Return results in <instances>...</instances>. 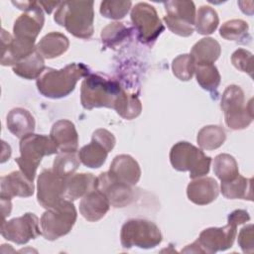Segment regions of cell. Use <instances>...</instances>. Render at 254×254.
<instances>
[{"instance_id":"603a6c76","label":"cell","mask_w":254,"mask_h":254,"mask_svg":"<svg viewBox=\"0 0 254 254\" xmlns=\"http://www.w3.org/2000/svg\"><path fill=\"white\" fill-rule=\"evenodd\" d=\"M69 47L66 36L59 32H51L45 35L36 46V51L44 59H55L64 54Z\"/></svg>"},{"instance_id":"60d3db41","label":"cell","mask_w":254,"mask_h":254,"mask_svg":"<svg viewBox=\"0 0 254 254\" xmlns=\"http://www.w3.org/2000/svg\"><path fill=\"white\" fill-rule=\"evenodd\" d=\"M91 139H94V140L98 141L99 143H101L102 145H104L108 149L109 152L112 151V149L114 148L115 143H116V139H115L114 135L111 132H109L108 130L103 129V128L96 129L93 132Z\"/></svg>"},{"instance_id":"cb8c5ba5","label":"cell","mask_w":254,"mask_h":254,"mask_svg":"<svg viewBox=\"0 0 254 254\" xmlns=\"http://www.w3.org/2000/svg\"><path fill=\"white\" fill-rule=\"evenodd\" d=\"M96 177L90 173L73 174L66 179L64 199L70 201L83 197L89 191L95 190Z\"/></svg>"},{"instance_id":"9c48e42d","label":"cell","mask_w":254,"mask_h":254,"mask_svg":"<svg viewBox=\"0 0 254 254\" xmlns=\"http://www.w3.org/2000/svg\"><path fill=\"white\" fill-rule=\"evenodd\" d=\"M236 225L227 222L223 227H209L202 230L198 238L182 250L184 253H215L232 247L236 238Z\"/></svg>"},{"instance_id":"7402d4cb","label":"cell","mask_w":254,"mask_h":254,"mask_svg":"<svg viewBox=\"0 0 254 254\" xmlns=\"http://www.w3.org/2000/svg\"><path fill=\"white\" fill-rule=\"evenodd\" d=\"M6 124L8 130L20 139L32 134L36 126L35 119L30 111L21 107H16L9 111L6 118Z\"/></svg>"},{"instance_id":"ffe728a7","label":"cell","mask_w":254,"mask_h":254,"mask_svg":"<svg viewBox=\"0 0 254 254\" xmlns=\"http://www.w3.org/2000/svg\"><path fill=\"white\" fill-rule=\"evenodd\" d=\"M109 172L119 181L135 186L141 177V169L138 162L130 155H117L111 162Z\"/></svg>"},{"instance_id":"ee69618b","label":"cell","mask_w":254,"mask_h":254,"mask_svg":"<svg viewBox=\"0 0 254 254\" xmlns=\"http://www.w3.org/2000/svg\"><path fill=\"white\" fill-rule=\"evenodd\" d=\"M39 4L43 7V9L48 13L51 14L52 11L58 6H60L61 2H50V1H40Z\"/></svg>"},{"instance_id":"4316f807","label":"cell","mask_w":254,"mask_h":254,"mask_svg":"<svg viewBox=\"0 0 254 254\" xmlns=\"http://www.w3.org/2000/svg\"><path fill=\"white\" fill-rule=\"evenodd\" d=\"M12 68L14 73L20 77L25 79H38L45 71L46 66L44 58L35 51L33 54L13 65Z\"/></svg>"},{"instance_id":"ac0fdd59","label":"cell","mask_w":254,"mask_h":254,"mask_svg":"<svg viewBox=\"0 0 254 254\" xmlns=\"http://www.w3.org/2000/svg\"><path fill=\"white\" fill-rule=\"evenodd\" d=\"M219 193L217 182L210 177L193 179L187 188L188 198L197 205H205L215 200Z\"/></svg>"},{"instance_id":"9a60e30c","label":"cell","mask_w":254,"mask_h":254,"mask_svg":"<svg viewBox=\"0 0 254 254\" xmlns=\"http://www.w3.org/2000/svg\"><path fill=\"white\" fill-rule=\"evenodd\" d=\"M44 23L43 9L39 2L33 1L31 8L16 19L13 26V36L18 39L36 42Z\"/></svg>"},{"instance_id":"4dcf8cb0","label":"cell","mask_w":254,"mask_h":254,"mask_svg":"<svg viewBox=\"0 0 254 254\" xmlns=\"http://www.w3.org/2000/svg\"><path fill=\"white\" fill-rule=\"evenodd\" d=\"M219 18L217 12L210 6H200L195 15L194 29L200 35H210L218 27Z\"/></svg>"},{"instance_id":"5b68a950","label":"cell","mask_w":254,"mask_h":254,"mask_svg":"<svg viewBox=\"0 0 254 254\" xmlns=\"http://www.w3.org/2000/svg\"><path fill=\"white\" fill-rule=\"evenodd\" d=\"M252 98L245 103V95L242 88L236 84L228 85L221 97L220 107L224 113L227 127L232 130L247 128L253 121Z\"/></svg>"},{"instance_id":"836d02e7","label":"cell","mask_w":254,"mask_h":254,"mask_svg":"<svg viewBox=\"0 0 254 254\" xmlns=\"http://www.w3.org/2000/svg\"><path fill=\"white\" fill-rule=\"evenodd\" d=\"M131 29L120 22H112L101 31V41L105 47L114 48L130 36Z\"/></svg>"},{"instance_id":"d590c367","label":"cell","mask_w":254,"mask_h":254,"mask_svg":"<svg viewBox=\"0 0 254 254\" xmlns=\"http://www.w3.org/2000/svg\"><path fill=\"white\" fill-rule=\"evenodd\" d=\"M248 23L241 19L226 21L219 29V35L228 41H241L248 36Z\"/></svg>"},{"instance_id":"f1b7e54d","label":"cell","mask_w":254,"mask_h":254,"mask_svg":"<svg viewBox=\"0 0 254 254\" xmlns=\"http://www.w3.org/2000/svg\"><path fill=\"white\" fill-rule=\"evenodd\" d=\"M226 140V133L219 125H207L202 127L196 137L198 146L206 151H212L220 146Z\"/></svg>"},{"instance_id":"d4e9b609","label":"cell","mask_w":254,"mask_h":254,"mask_svg":"<svg viewBox=\"0 0 254 254\" xmlns=\"http://www.w3.org/2000/svg\"><path fill=\"white\" fill-rule=\"evenodd\" d=\"M221 54L219 43L212 38H203L196 42L190 51L195 64H214Z\"/></svg>"},{"instance_id":"74e56055","label":"cell","mask_w":254,"mask_h":254,"mask_svg":"<svg viewBox=\"0 0 254 254\" xmlns=\"http://www.w3.org/2000/svg\"><path fill=\"white\" fill-rule=\"evenodd\" d=\"M131 6V1H102L99 11L105 18L119 20L127 15Z\"/></svg>"},{"instance_id":"ba28073f","label":"cell","mask_w":254,"mask_h":254,"mask_svg":"<svg viewBox=\"0 0 254 254\" xmlns=\"http://www.w3.org/2000/svg\"><path fill=\"white\" fill-rule=\"evenodd\" d=\"M160 228L152 221L142 218L127 220L121 227L120 241L123 248L151 249L162 242Z\"/></svg>"},{"instance_id":"7c38bea8","label":"cell","mask_w":254,"mask_h":254,"mask_svg":"<svg viewBox=\"0 0 254 254\" xmlns=\"http://www.w3.org/2000/svg\"><path fill=\"white\" fill-rule=\"evenodd\" d=\"M66 179L58 175L53 169H44L37 184V200L44 208H51L64 199Z\"/></svg>"},{"instance_id":"484cf974","label":"cell","mask_w":254,"mask_h":254,"mask_svg":"<svg viewBox=\"0 0 254 254\" xmlns=\"http://www.w3.org/2000/svg\"><path fill=\"white\" fill-rule=\"evenodd\" d=\"M252 178H245L240 174L233 180L221 182L220 190L226 198L229 199H248L252 200Z\"/></svg>"},{"instance_id":"3957f363","label":"cell","mask_w":254,"mask_h":254,"mask_svg":"<svg viewBox=\"0 0 254 254\" xmlns=\"http://www.w3.org/2000/svg\"><path fill=\"white\" fill-rule=\"evenodd\" d=\"M123 87L115 80L98 73H89L84 77L80 87V102L83 108H114L115 101Z\"/></svg>"},{"instance_id":"4fadbf2b","label":"cell","mask_w":254,"mask_h":254,"mask_svg":"<svg viewBox=\"0 0 254 254\" xmlns=\"http://www.w3.org/2000/svg\"><path fill=\"white\" fill-rule=\"evenodd\" d=\"M39 223L40 220L35 213L27 212L11 220H3L1 224V235L9 241L23 245L42 234Z\"/></svg>"},{"instance_id":"83f0119b","label":"cell","mask_w":254,"mask_h":254,"mask_svg":"<svg viewBox=\"0 0 254 254\" xmlns=\"http://www.w3.org/2000/svg\"><path fill=\"white\" fill-rule=\"evenodd\" d=\"M108 149L98 141L91 139V142L84 145L78 151L80 162L87 168L97 169L100 168L106 161Z\"/></svg>"},{"instance_id":"6da1fadb","label":"cell","mask_w":254,"mask_h":254,"mask_svg":"<svg viewBox=\"0 0 254 254\" xmlns=\"http://www.w3.org/2000/svg\"><path fill=\"white\" fill-rule=\"evenodd\" d=\"M89 73V68L82 63H72L61 69L46 67L37 79L36 85L45 97L59 99L70 94L77 81Z\"/></svg>"},{"instance_id":"7bdbcfd3","label":"cell","mask_w":254,"mask_h":254,"mask_svg":"<svg viewBox=\"0 0 254 254\" xmlns=\"http://www.w3.org/2000/svg\"><path fill=\"white\" fill-rule=\"evenodd\" d=\"M1 198V208H2V217L3 220H5V217L10 215L12 204H11V198L6 197H0Z\"/></svg>"},{"instance_id":"5bb4252c","label":"cell","mask_w":254,"mask_h":254,"mask_svg":"<svg viewBox=\"0 0 254 254\" xmlns=\"http://www.w3.org/2000/svg\"><path fill=\"white\" fill-rule=\"evenodd\" d=\"M95 190L100 191L113 207H125L134 199L131 186L117 180L109 171L96 177Z\"/></svg>"},{"instance_id":"e0dca14e","label":"cell","mask_w":254,"mask_h":254,"mask_svg":"<svg viewBox=\"0 0 254 254\" xmlns=\"http://www.w3.org/2000/svg\"><path fill=\"white\" fill-rule=\"evenodd\" d=\"M34 184L21 171H14L0 179V197H29L34 193Z\"/></svg>"},{"instance_id":"d6986e66","label":"cell","mask_w":254,"mask_h":254,"mask_svg":"<svg viewBox=\"0 0 254 254\" xmlns=\"http://www.w3.org/2000/svg\"><path fill=\"white\" fill-rule=\"evenodd\" d=\"M50 137L59 152H76L78 134L74 124L66 119H61L53 124Z\"/></svg>"},{"instance_id":"8fae6325","label":"cell","mask_w":254,"mask_h":254,"mask_svg":"<svg viewBox=\"0 0 254 254\" xmlns=\"http://www.w3.org/2000/svg\"><path fill=\"white\" fill-rule=\"evenodd\" d=\"M131 21L143 44L154 43L165 30L155 7L146 2H139L132 8Z\"/></svg>"},{"instance_id":"277c9868","label":"cell","mask_w":254,"mask_h":254,"mask_svg":"<svg viewBox=\"0 0 254 254\" xmlns=\"http://www.w3.org/2000/svg\"><path fill=\"white\" fill-rule=\"evenodd\" d=\"M20 157L15 159L20 171L32 182L36 177L37 169L45 156L58 153V148L46 135L29 134L20 140Z\"/></svg>"},{"instance_id":"d6a6232c","label":"cell","mask_w":254,"mask_h":254,"mask_svg":"<svg viewBox=\"0 0 254 254\" xmlns=\"http://www.w3.org/2000/svg\"><path fill=\"white\" fill-rule=\"evenodd\" d=\"M213 172L221 182H228L239 175L238 164L233 156L219 154L213 160Z\"/></svg>"},{"instance_id":"2e32d148","label":"cell","mask_w":254,"mask_h":254,"mask_svg":"<svg viewBox=\"0 0 254 254\" xmlns=\"http://www.w3.org/2000/svg\"><path fill=\"white\" fill-rule=\"evenodd\" d=\"M1 64L15 65L36 51L35 42L18 39L8 33L5 29L1 31Z\"/></svg>"},{"instance_id":"52a82bcc","label":"cell","mask_w":254,"mask_h":254,"mask_svg":"<svg viewBox=\"0 0 254 254\" xmlns=\"http://www.w3.org/2000/svg\"><path fill=\"white\" fill-rule=\"evenodd\" d=\"M77 217L74 204L64 199L56 206L48 208L42 215L40 224L45 239L54 241L69 233Z\"/></svg>"},{"instance_id":"ab89813d","label":"cell","mask_w":254,"mask_h":254,"mask_svg":"<svg viewBox=\"0 0 254 254\" xmlns=\"http://www.w3.org/2000/svg\"><path fill=\"white\" fill-rule=\"evenodd\" d=\"M253 224L243 226L238 234V245L243 253H253L254 251V235Z\"/></svg>"},{"instance_id":"8d00e7d4","label":"cell","mask_w":254,"mask_h":254,"mask_svg":"<svg viewBox=\"0 0 254 254\" xmlns=\"http://www.w3.org/2000/svg\"><path fill=\"white\" fill-rule=\"evenodd\" d=\"M195 68V63L190 55L184 54L174 59L172 63L173 73L180 80L188 81L191 79Z\"/></svg>"},{"instance_id":"44dd1931","label":"cell","mask_w":254,"mask_h":254,"mask_svg":"<svg viewBox=\"0 0 254 254\" xmlns=\"http://www.w3.org/2000/svg\"><path fill=\"white\" fill-rule=\"evenodd\" d=\"M110 203L97 190L86 193L79 202V212L88 221L100 220L109 210Z\"/></svg>"},{"instance_id":"7a4b0ae2","label":"cell","mask_w":254,"mask_h":254,"mask_svg":"<svg viewBox=\"0 0 254 254\" xmlns=\"http://www.w3.org/2000/svg\"><path fill=\"white\" fill-rule=\"evenodd\" d=\"M93 1H64L58 7L54 20L79 39H89L94 32Z\"/></svg>"},{"instance_id":"e575fe53","label":"cell","mask_w":254,"mask_h":254,"mask_svg":"<svg viewBox=\"0 0 254 254\" xmlns=\"http://www.w3.org/2000/svg\"><path fill=\"white\" fill-rule=\"evenodd\" d=\"M80 160L76 152H60L53 163V170L64 178H68L74 174L80 165Z\"/></svg>"},{"instance_id":"f546056e","label":"cell","mask_w":254,"mask_h":254,"mask_svg":"<svg viewBox=\"0 0 254 254\" xmlns=\"http://www.w3.org/2000/svg\"><path fill=\"white\" fill-rule=\"evenodd\" d=\"M113 109L122 118L131 120L141 114L142 103L136 94L129 93L123 89L117 97Z\"/></svg>"},{"instance_id":"b9f144b4","label":"cell","mask_w":254,"mask_h":254,"mask_svg":"<svg viewBox=\"0 0 254 254\" xmlns=\"http://www.w3.org/2000/svg\"><path fill=\"white\" fill-rule=\"evenodd\" d=\"M249 220H250L249 213L244 209L233 210L231 213H229V215L227 217V222L232 223L236 226H238L240 224H243V223H245Z\"/></svg>"},{"instance_id":"30bf717a","label":"cell","mask_w":254,"mask_h":254,"mask_svg":"<svg viewBox=\"0 0 254 254\" xmlns=\"http://www.w3.org/2000/svg\"><path fill=\"white\" fill-rule=\"evenodd\" d=\"M167 14L163 20L169 30L181 37H190L194 31L195 6L192 1L173 0L164 3Z\"/></svg>"},{"instance_id":"1f68e13d","label":"cell","mask_w":254,"mask_h":254,"mask_svg":"<svg viewBox=\"0 0 254 254\" xmlns=\"http://www.w3.org/2000/svg\"><path fill=\"white\" fill-rule=\"evenodd\" d=\"M194 73L197 83L207 91H214L220 83V73L213 64H195Z\"/></svg>"},{"instance_id":"8992f818","label":"cell","mask_w":254,"mask_h":254,"mask_svg":"<svg viewBox=\"0 0 254 254\" xmlns=\"http://www.w3.org/2000/svg\"><path fill=\"white\" fill-rule=\"evenodd\" d=\"M170 162L180 172H190V179H197L209 173L211 158L187 141L176 143L170 151Z\"/></svg>"},{"instance_id":"f35d334b","label":"cell","mask_w":254,"mask_h":254,"mask_svg":"<svg viewBox=\"0 0 254 254\" xmlns=\"http://www.w3.org/2000/svg\"><path fill=\"white\" fill-rule=\"evenodd\" d=\"M232 64L239 70L247 72L251 77L253 73V55L245 49H238L231 55Z\"/></svg>"}]
</instances>
